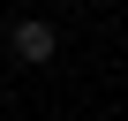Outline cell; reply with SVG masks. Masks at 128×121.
<instances>
[{
	"label": "cell",
	"mask_w": 128,
	"mask_h": 121,
	"mask_svg": "<svg viewBox=\"0 0 128 121\" xmlns=\"http://www.w3.org/2000/svg\"><path fill=\"white\" fill-rule=\"evenodd\" d=\"M15 60H53V23L23 15V23H15Z\"/></svg>",
	"instance_id": "6da1fadb"
}]
</instances>
